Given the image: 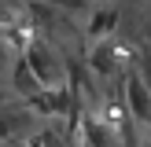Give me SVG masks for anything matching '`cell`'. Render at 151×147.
<instances>
[{"label":"cell","mask_w":151,"mask_h":147,"mask_svg":"<svg viewBox=\"0 0 151 147\" xmlns=\"http://www.w3.org/2000/svg\"><path fill=\"white\" fill-rule=\"evenodd\" d=\"M122 103H125V114H133L137 125H151V92L144 88V81L137 77V70H125L122 74Z\"/></svg>","instance_id":"cell-1"},{"label":"cell","mask_w":151,"mask_h":147,"mask_svg":"<svg viewBox=\"0 0 151 147\" xmlns=\"http://www.w3.org/2000/svg\"><path fill=\"white\" fill-rule=\"evenodd\" d=\"M118 22H122V11H118V7H92V19H88L85 33L92 37V41H100V37H111V33H114Z\"/></svg>","instance_id":"cell-2"},{"label":"cell","mask_w":151,"mask_h":147,"mask_svg":"<svg viewBox=\"0 0 151 147\" xmlns=\"http://www.w3.org/2000/svg\"><path fill=\"white\" fill-rule=\"evenodd\" d=\"M11 81H15V96H26V99L41 88V81L33 77V70H29V63H26L22 55L15 59V66H11Z\"/></svg>","instance_id":"cell-3"},{"label":"cell","mask_w":151,"mask_h":147,"mask_svg":"<svg viewBox=\"0 0 151 147\" xmlns=\"http://www.w3.org/2000/svg\"><path fill=\"white\" fill-rule=\"evenodd\" d=\"M133 66H137V77L144 81V88L151 92V55H137V63H133Z\"/></svg>","instance_id":"cell-4"}]
</instances>
